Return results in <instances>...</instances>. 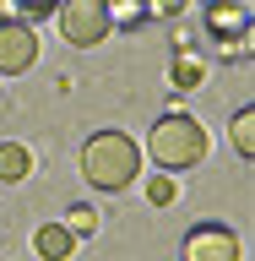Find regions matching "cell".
I'll return each instance as SVG.
<instances>
[{
    "instance_id": "obj_14",
    "label": "cell",
    "mask_w": 255,
    "mask_h": 261,
    "mask_svg": "<svg viewBox=\"0 0 255 261\" xmlns=\"http://www.w3.org/2000/svg\"><path fill=\"white\" fill-rule=\"evenodd\" d=\"M190 0H147V16H179Z\"/></svg>"
},
{
    "instance_id": "obj_4",
    "label": "cell",
    "mask_w": 255,
    "mask_h": 261,
    "mask_svg": "<svg viewBox=\"0 0 255 261\" xmlns=\"http://www.w3.org/2000/svg\"><path fill=\"white\" fill-rule=\"evenodd\" d=\"M207 33L234 55H250V0H207Z\"/></svg>"
},
{
    "instance_id": "obj_10",
    "label": "cell",
    "mask_w": 255,
    "mask_h": 261,
    "mask_svg": "<svg viewBox=\"0 0 255 261\" xmlns=\"http://www.w3.org/2000/svg\"><path fill=\"white\" fill-rule=\"evenodd\" d=\"M103 6H109V28L114 33H136L141 22H152L147 16V0H103Z\"/></svg>"
},
{
    "instance_id": "obj_15",
    "label": "cell",
    "mask_w": 255,
    "mask_h": 261,
    "mask_svg": "<svg viewBox=\"0 0 255 261\" xmlns=\"http://www.w3.org/2000/svg\"><path fill=\"white\" fill-rule=\"evenodd\" d=\"M16 6H22V16H54L60 0H16Z\"/></svg>"
},
{
    "instance_id": "obj_11",
    "label": "cell",
    "mask_w": 255,
    "mask_h": 261,
    "mask_svg": "<svg viewBox=\"0 0 255 261\" xmlns=\"http://www.w3.org/2000/svg\"><path fill=\"white\" fill-rule=\"evenodd\" d=\"M234 152H239V158H255V109L234 114Z\"/></svg>"
},
{
    "instance_id": "obj_9",
    "label": "cell",
    "mask_w": 255,
    "mask_h": 261,
    "mask_svg": "<svg viewBox=\"0 0 255 261\" xmlns=\"http://www.w3.org/2000/svg\"><path fill=\"white\" fill-rule=\"evenodd\" d=\"M33 245H38V256H44V261H65L71 250H76V240H71V228H65V223H44L38 234H33Z\"/></svg>"
},
{
    "instance_id": "obj_13",
    "label": "cell",
    "mask_w": 255,
    "mask_h": 261,
    "mask_svg": "<svg viewBox=\"0 0 255 261\" xmlns=\"http://www.w3.org/2000/svg\"><path fill=\"white\" fill-rule=\"evenodd\" d=\"M174 196H179L174 174H152L147 179V201H152V207H174Z\"/></svg>"
},
{
    "instance_id": "obj_2",
    "label": "cell",
    "mask_w": 255,
    "mask_h": 261,
    "mask_svg": "<svg viewBox=\"0 0 255 261\" xmlns=\"http://www.w3.org/2000/svg\"><path fill=\"white\" fill-rule=\"evenodd\" d=\"M147 158L158 163V169H168V174H185V169H195V163L207 158V130H201V120H190V114L168 109L158 125L147 130Z\"/></svg>"
},
{
    "instance_id": "obj_1",
    "label": "cell",
    "mask_w": 255,
    "mask_h": 261,
    "mask_svg": "<svg viewBox=\"0 0 255 261\" xmlns=\"http://www.w3.org/2000/svg\"><path fill=\"white\" fill-rule=\"evenodd\" d=\"M81 174L98 191H130L141 179V147L130 130H98L81 147Z\"/></svg>"
},
{
    "instance_id": "obj_7",
    "label": "cell",
    "mask_w": 255,
    "mask_h": 261,
    "mask_svg": "<svg viewBox=\"0 0 255 261\" xmlns=\"http://www.w3.org/2000/svg\"><path fill=\"white\" fill-rule=\"evenodd\" d=\"M201 82H207V60H201L195 49H179L174 65H168V87H174V93H190Z\"/></svg>"
},
{
    "instance_id": "obj_6",
    "label": "cell",
    "mask_w": 255,
    "mask_h": 261,
    "mask_svg": "<svg viewBox=\"0 0 255 261\" xmlns=\"http://www.w3.org/2000/svg\"><path fill=\"white\" fill-rule=\"evenodd\" d=\"M38 60V33L27 22H6L0 28V76H22Z\"/></svg>"
},
{
    "instance_id": "obj_12",
    "label": "cell",
    "mask_w": 255,
    "mask_h": 261,
    "mask_svg": "<svg viewBox=\"0 0 255 261\" xmlns=\"http://www.w3.org/2000/svg\"><path fill=\"white\" fill-rule=\"evenodd\" d=\"M65 228H71V240H87V234H98V207L76 201V207L65 212Z\"/></svg>"
},
{
    "instance_id": "obj_16",
    "label": "cell",
    "mask_w": 255,
    "mask_h": 261,
    "mask_svg": "<svg viewBox=\"0 0 255 261\" xmlns=\"http://www.w3.org/2000/svg\"><path fill=\"white\" fill-rule=\"evenodd\" d=\"M6 22H22V6H16V0H0V28H6Z\"/></svg>"
},
{
    "instance_id": "obj_8",
    "label": "cell",
    "mask_w": 255,
    "mask_h": 261,
    "mask_svg": "<svg viewBox=\"0 0 255 261\" xmlns=\"http://www.w3.org/2000/svg\"><path fill=\"white\" fill-rule=\"evenodd\" d=\"M33 174V152L22 142H0V185H22Z\"/></svg>"
},
{
    "instance_id": "obj_3",
    "label": "cell",
    "mask_w": 255,
    "mask_h": 261,
    "mask_svg": "<svg viewBox=\"0 0 255 261\" xmlns=\"http://www.w3.org/2000/svg\"><path fill=\"white\" fill-rule=\"evenodd\" d=\"M60 33H65V44H76V49H93L109 38V6L103 0H60Z\"/></svg>"
},
{
    "instance_id": "obj_5",
    "label": "cell",
    "mask_w": 255,
    "mask_h": 261,
    "mask_svg": "<svg viewBox=\"0 0 255 261\" xmlns=\"http://www.w3.org/2000/svg\"><path fill=\"white\" fill-rule=\"evenodd\" d=\"M179 261H239V234L228 223H195L179 245Z\"/></svg>"
}]
</instances>
